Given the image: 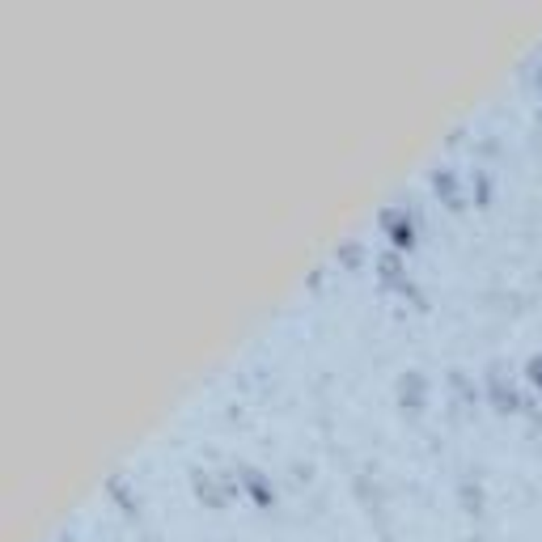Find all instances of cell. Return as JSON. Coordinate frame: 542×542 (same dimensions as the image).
<instances>
[{"mask_svg":"<svg viewBox=\"0 0 542 542\" xmlns=\"http://www.w3.org/2000/svg\"><path fill=\"white\" fill-rule=\"evenodd\" d=\"M529 377H534V382L542 386V360H529Z\"/></svg>","mask_w":542,"mask_h":542,"instance_id":"obj_1","label":"cell"}]
</instances>
